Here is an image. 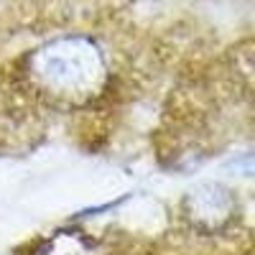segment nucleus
Segmentation results:
<instances>
[{
  "label": "nucleus",
  "mask_w": 255,
  "mask_h": 255,
  "mask_svg": "<svg viewBox=\"0 0 255 255\" xmlns=\"http://www.w3.org/2000/svg\"><path fill=\"white\" fill-rule=\"evenodd\" d=\"M243 171H248V174H255V156H250V158H245L243 163Z\"/></svg>",
  "instance_id": "nucleus-1"
}]
</instances>
